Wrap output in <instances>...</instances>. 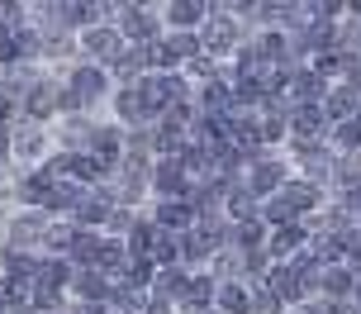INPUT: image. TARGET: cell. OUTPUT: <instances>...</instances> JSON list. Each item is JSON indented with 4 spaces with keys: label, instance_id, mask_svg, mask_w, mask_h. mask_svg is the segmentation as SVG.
<instances>
[{
    "label": "cell",
    "instance_id": "cell-1",
    "mask_svg": "<svg viewBox=\"0 0 361 314\" xmlns=\"http://www.w3.org/2000/svg\"><path fill=\"white\" fill-rule=\"evenodd\" d=\"M204 5H209V15H204V24H200V34H195L200 38V53L224 67V62L238 53V43L247 38V29L228 15V5H219V0H204Z\"/></svg>",
    "mask_w": 361,
    "mask_h": 314
},
{
    "label": "cell",
    "instance_id": "cell-2",
    "mask_svg": "<svg viewBox=\"0 0 361 314\" xmlns=\"http://www.w3.org/2000/svg\"><path fill=\"white\" fill-rule=\"evenodd\" d=\"M57 76H62V86L76 95V105H81L86 114H105V100L114 95V76H109L105 67H95V62H81V57H76L72 67L57 72Z\"/></svg>",
    "mask_w": 361,
    "mask_h": 314
},
{
    "label": "cell",
    "instance_id": "cell-3",
    "mask_svg": "<svg viewBox=\"0 0 361 314\" xmlns=\"http://www.w3.org/2000/svg\"><path fill=\"white\" fill-rule=\"evenodd\" d=\"M290 176H295V171H290L286 152L262 148V152H252V157H247V171H243V191H247V195L262 205V200H271V195H281Z\"/></svg>",
    "mask_w": 361,
    "mask_h": 314
},
{
    "label": "cell",
    "instance_id": "cell-4",
    "mask_svg": "<svg viewBox=\"0 0 361 314\" xmlns=\"http://www.w3.org/2000/svg\"><path fill=\"white\" fill-rule=\"evenodd\" d=\"M114 29H119V38H124L128 48H147V43L162 38V15L147 0H128V5H119V15H114Z\"/></svg>",
    "mask_w": 361,
    "mask_h": 314
},
{
    "label": "cell",
    "instance_id": "cell-5",
    "mask_svg": "<svg viewBox=\"0 0 361 314\" xmlns=\"http://www.w3.org/2000/svg\"><path fill=\"white\" fill-rule=\"evenodd\" d=\"M128 43L124 38H119V29H114V24H90V29H81V34H76V57H81V62H95V67H114V62H119V53H124Z\"/></svg>",
    "mask_w": 361,
    "mask_h": 314
},
{
    "label": "cell",
    "instance_id": "cell-6",
    "mask_svg": "<svg viewBox=\"0 0 361 314\" xmlns=\"http://www.w3.org/2000/svg\"><path fill=\"white\" fill-rule=\"evenodd\" d=\"M10 138H15V167H43L53 157V129H43V124H29V119H15L10 124Z\"/></svg>",
    "mask_w": 361,
    "mask_h": 314
},
{
    "label": "cell",
    "instance_id": "cell-7",
    "mask_svg": "<svg viewBox=\"0 0 361 314\" xmlns=\"http://www.w3.org/2000/svg\"><path fill=\"white\" fill-rule=\"evenodd\" d=\"M48 215L43 210H10L5 215V229H0V243H10V248H24V253H38V243H43V229H48Z\"/></svg>",
    "mask_w": 361,
    "mask_h": 314
},
{
    "label": "cell",
    "instance_id": "cell-8",
    "mask_svg": "<svg viewBox=\"0 0 361 314\" xmlns=\"http://www.w3.org/2000/svg\"><path fill=\"white\" fill-rule=\"evenodd\" d=\"M190 195V176L180 171L176 157H152L147 171V200H185Z\"/></svg>",
    "mask_w": 361,
    "mask_h": 314
},
{
    "label": "cell",
    "instance_id": "cell-9",
    "mask_svg": "<svg viewBox=\"0 0 361 314\" xmlns=\"http://www.w3.org/2000/svg\"><path fill=\"white\" fill-rule=\"evenodd\" d=\"M114 191L109 186H90V191H81V200H76V210H72V219L67 224H76V229H105V219H109V210H114Z\"/></svg>",
    "mask_w": 361,
    "mask_h": 314
},
{
    "label": "cell",
    "instance_id": "cell-10",
    "mask_svg": "<svg viewBox=\"0 0 361 314\" xmlns=\"http://www.w3.org/2000/svg\"><path fill=\"white\" fill-rule=\"evenodd\" d=\"M157 15H162V34H200L209 5L204 0H162Z\"/></svg>",
    "mask_w": 361,
    "mask_h": 314
},
{
    "label": "cell",
    "instance_id": "cell-11",
    "mask_svg": "<svg viewBox=\"0 0 361 314\" xmlns=\"http://www.w3.org/2000/svg\"><path fill=\"white\" fill-rule=\"evenodd\" d=\"M100 119H105V114H67V119H57L53 124V143L62 152H86Z\"/></svg>",
    "mask_w": 361,
    "mask_h": 314
},
{
    "label": "cell",
    "instance_id": "cell-12",
    "mask_svg": "<svg viewBox=\"0 0 361 314\" xmlns=\"http://www.w3.org/2000/svg\"><path fill=\"white\" fill-rule=\"evenodd\" d=\"M143 215L157 224L162 234H176V238L195 229V210H190V200H147Z\"/></svg>",
    "mask_w": 361,
    "mask_h": 314
},
{
    "label": "cell",
    "instance_id": "cell-13",
    "mask_svg": "<svg viewBox=\"0 0 361 314\" xmlns=\"http://www.w3.org/2000/svg\"><path fill=\"white\" fill-rule=\"evenodd\" d=\"M86 152H90V157H100V167L109 171V181H114V171H119V162H124V129H119L114 119H100Z\"/></svg>",
    "mask_w": 361,
    "mask_h": 314
},
{
    "label": "cell",
    "instance_id": "cell-14",
    "mask_svg": "<svg viewBox=\"0 0 361 314\" xmlns=\"http://www.w3.org/2000/svg\"><path fill=\"white\" fill-rule=\"evenodd\" d=\"M109 286H114V281H105L95 267H72L67 300H72V305H105V300H109Z\"/></svg>",
    "mask_w": 361,
    "mask_h": 314
},
{
    "label": "cell",
    "instance_id": "cell-15",
    "mask_svg": "<svg viewBox=\"0 0 361 314\" xmlns=\"http://www.w3.org/2000/svg\"><path fill=\"white\" fill-rule=\"evenodd\" d=\"M309 248V224L305 219H295L286 224V229H271L267 234V258L271 262H290V258H300Z\"/></svg>",
    "mask_w": 361,
    "mask_h": 314
},
{
    "label": "cell",
    "instance_id": "cell-16",
    "mask_svg": "<svg viewBox=\"0 0 361 314\" xmlns=\"http://www.w3.org/2000/svg\"><path fill=\"white\" fill-rule=\"evenodd\" d=\"M281 195L290 200V210H295L300 219H314V215L328 205V191H324V186H314V181H305V176H290Z\"/></svg>",
    "mask_w": 361,
    "mask_h": 314
},
{
    "label": "cell",
    "instance_id": "cell-17",
    "mask_svg": "<svg viewBox=\"0 0 361 314\" xmlns=\"http://www.w3.org/2000/svg\"><path fill=\"white\" fill-rule=\"evenodd\" d=\"M352 291H357V272L338 262V267H324V277H319V300L328 305H352Z\"/></svg>",
    "mask_w": 361,
    "mask_h": 314
},
{
    "label": "cell",
    "instance_id": "cell-18",
    "mask_svg": "<svg viewBox=\"0 0 361 314\" xmlns=\"http://www.w3.org/2000/svg\"><path fill=\"white\" fill-rule=\"evenodd\" d=\"M319 110H324L328 124H343V119H357L361 95L352 91V86H343V81H333V86H328V95L319 100Z\"/></svg>",
    "mask_w": 361,
    "mask_h": 314
},
{
    "label": "cell",
    "instance_id": "cell-19",
    "mask_svg": "<svg viewBox=\"0 0 361 314\" xmlns=\"http://www.w3.org/2000/svg\"><path fill=\"white\" fill-rule=\"evenodd\" d=\"M185 286H190V272H185V267H166V272H157V277H152L147 300H162V305H176V310H180Z\"/></svg>",
    "mask_w": 361,
    "mask_h": 314
},
{
    "label": "cell",
    "instance_id": "cell-20",
    "mask_svg": "<svg viewBox=\"0 0 361 314\" xmlns=\"http://www.w3.org/2000/svg\"><path fill=\"white\" fill-rule=\"evenodd\" d=\"M286 124H290V138H309V143L328 133V119H324V110H319V105H290Z\"/></svg>",
    "mask_w": 361,
    "mask_h": 314
},
{
    "label": "cell",
    "instance_id": "cell-21",
    "mask_svg": "<svg viewBox=\"0 0 361 314\" xmlns=\"http://www.w3.org/2000/svg\"><path fill=\"white\" fill-rule=\"evenodd\" d=\"M214 314H252V286L247 281H219L214 286Z\"/></svg>",
    "mask_w": 361,
    "mask_h": 314
},
{
    "label": "cell",
    "instance_id": "cell-22",
    "mask_svg": "<svg viewBox=\"0 0 361 314\" xmlns=\"http://www.w3.org/2000/svg\"><path fill=\"white\" fill-rule=\"evenodd\" d=\"M324 143H328V152H333V157H357V152H361V124H357V119L328 124Z\"/></svg>",
    "mask_w": 361,
    "mask_h": 314
},
{
    "label": "cell",
    "instance_id": "cell-23",
    "mask_svg": "<svg viewBox=\"0 0 361 314\" xmlns=\"http://www.w3.org/2000/svg\"><path fill=\"white\" fill-rule=\"evenodd\" d=\"M180 310H190V314H214V277H209V272H190V286H185Z\"/></svg>",
    "mask_w": 361,
    "mask_h": 314
},
{
    "label": "cell",
    "instance_id": "cell-24",
    "mask_svg": "<svg viewBox=\"0 0 361 314\" xmlns=\"http://www.w3.org/2000/svg\"><path fill=\"white\" fill-rule=\"evenodd\" d=\"M219 215H224L228 224H247V219H257V200L247 195V191H243V181L224 191V200H219Z\"/></svg>",
    "mask_w": 361,
    "mask_h": 314
},
{
    "label": "cell",
    "instance_id": "cell-25",
    "mask_svg": "<svg viewBox=\"0 0 361 314\" xmlns=\"http://www.w3.org/2000/svg\"><path fill=\"white\" fill-rule=\"evenodd\" d=\"M124 267H128L124 238H105V243H100V258H95V272H100L105 281H119V277H124Z\"/></svg>",
    "mask_w": 361,
    "mask_h": 314
},
{
    "label": "cell",
    "instance_id": "cell-26",
    "mask_svg": "<svg viewBox=\"0 0 361 314\" xmlns=\"http://www.w3.org/2000/svg\"><path fill=\"white\" fill-rule=\"evenodd\" d=\"M100 243H105V234H95V229H76V234H72V248H67V262H72V267H95Z\"/></svg>",
    "mask_w": 361,
    "mask_h": 314
},
{
    "label": "cell",
    "instance_id": "cell-27",
    "mask_svg": "<svg viewBox=\"0 0 361 314\" xmlns=\"http://www.w3.org/2000/svg\"><path fill=\"white\" fill-rule=\"evenodd\" d=\"M152 243H157V224L147 219V215H138V224L124 234V248H128V258H147L152 253Z\"/></svg>",
    "mask_w": 361,
    "mask_h": 314
},
{
    "label": "cell",
    "instance_id": "cell-28",
    "mask_svg": "<svg viewBox=\"0 0 361 314\" xmlns=\"http://www.w3.org/2000/svg\"><path fill=\"white\" fill-rule=\"evenodd\" d=\"M38 286H53V291H67V281H72V262L67 258H38Z\"/></svg>",
    "mask_w": 361,
    "mask_h": 314
},
{
    "label": "cell",
    "instance_id": "cell-29",
    "mask_svg": "<svg viewBox=\"0 0 361 314\" xmlns=\"http://www.w3.org/2000/svg\"><path fill=\"white\" fill-rule=\"evenodd\" d=\"M152 277H157L152 258H128V267H124V277H119V286H128V291H143V296H147Z\"/></svg>",
    "mask_w": 361,
    "mask_h": 314
},
{
    "label": "cell",
    "instance_id": "cell-30",
    "mask_svg": "<svg viewBox=\"0 0 361 314\" xmlns=\"http://www.w3.org/2000/svg\"><path fill=\"white\" fill-rule=\"evenodd\" d=\"M147 258H152V267H157V272H166V267H180L176 234H162V229H157V243H152V253H147Z\"/></svg>",
    "mask_w": 361,
    "mask_h": 314
},
{
    "label": "cell",
    "instance_id": "cell-31",
    "mask_svg": "<svg viewBox=\"0 0 361 314\" xmlns=\"http://www.w3.org/2000/svg\"><path fill=\"white\" fill-rule=\"evenodd\" d=\"M138 215H143V210H128V205H114V210H109V219H105V229H100V234H105V238H124L128 229H133V224H138Z\"/></svg>",
    "mask_w": 361,
    "mask_h": 314
},
{
    "label": "cell",
    "instance_id": "cell-32",
    "mask_svg": "<svg viewBox=\"0 0 361 314\" xmlns=\"http://www.w3.org/2000/svg\"><path fill=\"white\" fill-rule=\"evenodd\" d=\"M166 38V53L176 57V67H185L190 57H200V38L195 34H162Z\"/></svg>",
    "mask_w": 361,
    "mask_h": 314
},
{
    "label": "cell",
    "instance_id": "cell-33",
    "mask_svg": "<svg viewBox=\"0 0 361 314\" xmlns=\"http://www.w3.org/2000/svg\"><path fill=\"white\" fill-rule=\"evenodd\" d=\"M180 76H185V86H204V81L219 76V62H209V57L200 53V57H190V62L180 67Z\"/></svg>",
    "mask_w": 361,
    "mask_h": 314
},
{
    "label": "cell",
    "instance_id": "cell-34",
    "mask_svg": "<svg viewBox=\"0 0 361 314\" xmlns=\"http://www.w3.org/2000/svg\"><path fill=\"white\" fill-rule=\"evenodd\" d=\"M252 314H286V305L271 296L267 281H257V286H252Z\"/></svg>",
    "mask_w": 361,
    "mask_h": 314
},
{
    "label": "cell",
    "instance_id": "cell-35",
    "mask_svg": "<svg viewBox=\"0 0 361 314\" xmlns=\"http://www.w3.org/2000/svg\"><path fill=\"white\" fill-rule=\"evenodd\" d=\"M24 57H19V43H15V34H5L0 29V72H10V67H19Z\"/></svg>",
    "mask_w": 361,
    "mask_h": 314
},
{
    "label": "cell",
    "instance_id": "cell-36",
    "mask_svg": "<svg viewBox=\"0 0 361 314\" xmlns=\"http://www.w3.org/2000/svg\"><path fill=\"white\" fill-rule=\"evenodd\" d=\"M15 119H19V100H15V95H10V91H5V86H0V124L10 129Z\"/></svg>",
    "mask_w": 361,
    "mask_h": 314
},
{
    "label": "cell",
    "instance_id": "cell-37",
    "mask_svg": "<svg viewBox=\"0 0 361 314\" xmlns=\"http://www.w3.org/2000/svg\"><path fill=\"white\" fill-rule=\"evenodd\" d=\"M15 167V138H10V129L0 124V171H10Z\"/></svg>",
    "mask_w": 361,
    "mask_h": 314
},
{
    "label": "cell",
    "instance_id": "cell-38",
    "mask_svg": "<svg viewBox=\"0 0 361 314\" xmlns=\"http://www.w3.org/2000/svg\"><path fill=\"white\" fill-rule=\"evenodd\" d=\"M67 314H109V305H72L67 300Z\"/></svg>",
    "mask_w": 361,
    "mask_h": 314
}]
</instances>
